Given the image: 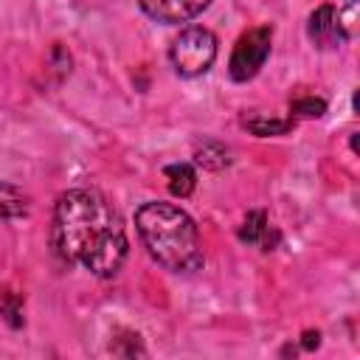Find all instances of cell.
<instances>
[{"label":"cell","instance_id":"obj_1","mask_svg":"<svg viewBox=\"0 0 360 360\" xmlns=\"http://www.w3.org/2000/svg\"><path fill=\"white\" fill-rule=\"evenodd\" d=\"M51 245L65 264H82L98 278H112L127 262V228L118 211L93 188L59 194Z\"/></svg>","mask_w":360,"mask_h":360},{"label":"cell","instance_id":"obj_2","mask_svg":"<svg viewBox=\"0 0 360 360\" xmlns=\"http://www.w3.org/2000/svg\"><path fill=\"white\" fill-rule=\"evenodd\" d=\"M135 228L149 256L172 270L191 273L202 267V245L194 219L174 202H143L135 211Z\"/></svg>","mask_w":360,"mask_h":360},{"label":"cell","instance_id":"obj_3","mask_svg":"<svg viewBox=\"0 0 360 360\" xmlns=\"http://www.w3.org/2000/svg\"><path fill=\"white\" fill-rule=\"evenodd\" d=\"M169 59L180 76L186 79L202 76L217 59V37L202 25H188L172 39Z\"/></svg>","mask_w":360,"mask_h":360},{"label":"cell","instance_id":"obj_4","mask_svg":"<svg viewBox=\"0 0 360 360\" xmlns=\"http://www.w3.org/2000/svg\"><path fill=\"white\" fill-rule=\"evenodd\" d=\"M270 45H273V28L270 25L248 28L233 45V53L228 62L231 79L233 82H250L264 68V62L270 56Z\"/></svg>","mask_w":360,"mask_h":360},{"label":"cell","instance_id":"obj_5","mask_svg":"<svg viewBox=\"0 0 360 360\" xmlns=\"http://www.w3.org/2000/svg\"><path fill=\"white\" fill-rule=\"evenodd\" d=\"M307 37H309V42H312L318 51H332V48H338L340 42L349 39V34H346V28H343V17H340L338 8L329 6V3L318 6V8L309 14Z\"/></svg>","mask_w":360,"mask_h":360},{"label":"cell","instance_id":"obj_6","mask_svg":"<svg viewBox=\"0 0 360 360\" xmlns=\"http://www.w3.org/2000/svg\"><path fill=\"white\" fill-rule=\"evenodd\" d=\"M211 0H138L141 11L163 25H180L194 20L197 14H202L208 8Z\"/></svg>","mask_w":360,"mask_h":360},{"label":"cell","instance_id":"obj_7","mask_svg":"<svg viewBox=\"0 0 360 360\" xmlns=\"http://www.w3.org/2000/svg\"><path fill=\"white\" fill-rule=\"evenodd\" d=\"M239 239L248 242V245H262V250H273V245L278 242V233L270 236L267 214L262 208H256V211H248V217L239 228Z\"/></svg>","mask_w":360,"mask_h":360},{"label":"cell","instance_id":"obj_8","mask_svg":"<svg viewBox=\"0 0 360 360\" xmlns=\"http://www.w3.org/2000/svg\"><path fill=\"white\" fill-rule=\"evenodd\" d=\"M194 163L202 166V169H208V172H219V169H225L231 163V152L219 141H202L194 149Z\"/></svg>","mask_w":360,"mask_h":360},{"label":"cell","instance_id":"obj_9","mask_svg":"<svg viewBox=\"0 0 360 360\" xmlns=\"http://www.w3.org/2000/svg\"><path fill=\"white\" fill-rule=\"evenodd\" d=\"M163 174L169 180V191L174 197H180V200L188 197L194 191V186H197V172H194L191 163H172V166L163 169Z\"/></svg>","mask_w":360,"mask_h":360},{"label":"cell","instance_id":"obj_10","mask_svg":"<svg viewBox=\"0 0 360 360\" xmlns=\"http://www.w3.org/2000/svg\"><path fill=\"white\" fill-rule=\"evenodd\" d=\"M22 217H28V197L11 183H0V219H22Z\"/></svg>","mask_w":360,"mask_h":360},{"label":"cell","instance_id":"obj_11","mask_svg":"<svg viewBox=\"0 0 360 360\" xmlns=\"http://www.w3.org/2000/svg\"><path fill=\"white\" fill-rule=\"evenodd\" d=\"M0 318L11 326L20 329L22 326V295L17 290H11L8 284H0Z\"/></svg>","mask_w":360,"mask_h":360},{"label":"cell","instance_id":"obj_12","mask_svg":"<svg viewBox=\"0 0 360 360\" xmlns=\"http://www.w3.org/2000/svg\"><path fill=\"white\" fill-rule=\"evenodd\" d=\"M245 127L259 135V138H270V135H284L292 129V118H267V115H248Z\"/></svg>","mask_w":360,"mask_h":360},{"label":"cell","instance_id":"obj_13","mask_svg":"<svg viewBox=\"0 0 360 360\" xmlns=\"http://www.w3.org/2000/svg\"><path fill=\"white\" fill-rule=\"evenodd\" d=\"M290 112L301 115V118H321L326 112V101L323 98H315V96H301L290 104Z\"/></svg>","mask_w":360,"mask_h":360},{"label":"cell","instance_id":"obj_14","mask_svg":"<svg viewBox=\"0 0 360 360\" xmlns=\"http://www.w3.org/2000/svg\"><path fill=\"white\" fill-rule=\"evenodd\" d=\"M118 338L124 340V346H121V343H110V352H112V354H121V357L143 354V343H141V335H138V332H121Z\"/></svg>","mask_w":360,"mask_h":360},{"label":"cell","instance_id":"obj_15","mask_svg":"<svg viewBox=\"0 0 360 360\" xmlns=\"http://www.w3.org/2000/svg\"><path fill=\"white\" fill-rule=\"evenodd\" d=\"M318 343H321V332H304V340H301V346L304 349H318Z\"/></svg>","mask_w":360,"mask_h":360},{"label":"cell","instance_id":"obj_16","mask_svg":"<svg viewBox=\"0 0 360 360\" xmlns=\"http://www.w3.org/2000/svg\"><path fill=\"white\" fill-rule=\"evenodd\" d=\"M349 3H354V0H349Z\"/></svg>","mask_w":360,"mask_h":360}]
</instances>
